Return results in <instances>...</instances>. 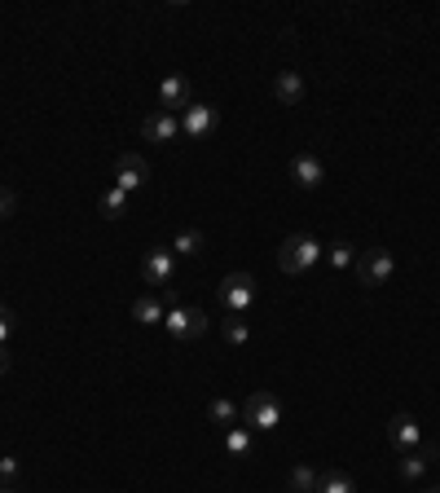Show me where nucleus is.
<instances>
[{"instance_id": "27", "label": "nucleus", "mask_w": 440, "mask_h": 493, "mask_svg": "<svg viewBox=\"0 0 440 493\" xmlns=\"http://www.w3.org/2000/svg\"><path fill=\"white\" fill-rule=\"evenodd\" d=\"M0 374H9V353H5V344H0Z\"/></svg>"}, {"instance_id": "7", "label": "nucleus", "mask_w": 440, "mask_h": 493, "mask_svg": "<svg viewBox=\"0 0 440 493\" xmlns=\"http://www.w3.org/2000/svg\"><path fill=\"white\" fill-rule=\"evenodd\" d=\"M145 181H150V167H145L141 155H119V159H115V185H119L124 194L145 190Z\"/></svg>"}, {"instance_id": "8", "label": "nucleus", "mask_w": 440, "mask_h": 493, "mask_svg": "<svg viewBox=\"0 0 440 493\" xmlns=\"http://www.w3.org/2000/svg\"><path fill=\"white\" fill-rule=\"evenodd\" d=\"M388 441H392L397 454L423 450V428L414 423V414H392V423H388Z\"/></svg>"}, {"instance_id": "18", "label": "nucleus", "mask_w": 440, "mask_h": 493, "mask_svg": "<svg viewBox=\"0 0 440 493\" xmlns=\"http://www.w3.org/2000/svg\"><path fill=\"white\" fill-rule=\"evenodd\" d=\"M207 414H211V423H220V428H234L238 419H242V410H238L229 396H216V401L207 405Z\"/></svg>"}, {"instance_id": "21", "label": "nucleus", "mask_w": 440, "mask_h": 493, "mask_svg": "<svg viewBox=\"0 0 440 493\" xmlns=\"http://www.w3.org/2000/svg\"><path fill=\"white\" fill-rule=\"evenodd\" d=\"M225 450H229L234 459H242V454L251 450V428H247V423H234V428H225Z\"/></svg>"}, {"instance_id": "15", "label": "nucleus", "mask_w": 440, "mask_h": 493, "mask_svg": "<svg viewBox=\"0 0 440 493\" xmlns=\"http://www.w3.org/2000/svg\"><path fill=\"white\" fill-rule=\"evenodd\" d=\"M313 493H357V480L348 471H339V467H326V471H317V489Z\"/></svg>"}, {"instance_id": "23", "label": "nucleus", "mask_w": 440, "mask_h": 493, "mask_svg": "<svg viewBox=\"0 0 440 493\" xmlns=\"http://www.w3.org/2000/svg\"><path fill=\"white\" fill-rule=\"evenodd\" d=\"M220 327H225V339H229V344H234V348H242V344H247V339H251V327H247V322H242V318H234V313H229V318H225V322H220Z\"/></svg>"}, {"instance_id": "16", "label": "nucleus", "mask_w": 440, "mask_h": 493, "mask_svg": "<svg viewBox=\"0 0 440 493\" xmlns=\"http://www.w3.org/2000/svg\"><path fill=\"white\" fill-rule=\"evenodd\" d=\"M133 318L141 322V327H159V322L168 318V308H164V299L159 296H141L133 304Z\"/></svg>"}, {"instance_id": "13", "label": "nucleus", "mask_w": 440, "mask_h": 493, "mask_svg": "<svg viewBox=\"0 0 440 493\" xmlns=\"http://www.w3.org/2000/svg\"><path fill=\"white\" fill-rule=\"evenodd\" d=\"M211 128H216V110H211V106L190 101V106L181 110V132H185V137H207Z\"/></svg>"}, {"instance_id": "20", "label": "nucleus", "mask_w": 440, "mask_h": 493, "mask_svg": "<svg viewBox=\"0 0 440 493\" xmlns=\"http://www.w3.org/2000/svg\"><path fill=\"white\" fill-rule=\"evenodd\" d=\"M326 261H331V269H339V273H343V269H357V247L339 238V242L326 247Z\"/></svg>"}, {"instance_id": "6", "label": "nucleus", "mask_w": 440, "mask_h": 493, "mask_svg": "<svg viewBox=\"0 0 440 493\" xmlns=\"http://www.w3.org/2000/svg\"><path fill=\"white\" fill-rule=\"evenodd\" d=\"M164 327H168L172 339H199V335L207 330V318H203V308H185V304H176V308H168Z\"/></svg>"}, {"instance_id": "28", "label": "nucleus", "mask_w": 440, "mask_h": 493, "mask_svg": "<svg viewBox=\"0 0 440 493\" xmlns=\"http://www.w3.org/2000/svg\"><path fill=\"white\" fill-rule=\"evenodd\" d=\"M0 493H18V489H9V485H0Z\"/></svg>"}, {"instance_id": "24", "label": "nucleus", "mask_w": 440, "mask_h": 493, "mask_svg": "<svg viewBox=\"0 0 440 493\" xmlns=\"http://www.w3.org/2000/svg\"><path fill=\"white\" fill-rule=\"evenodd\" d=\"M9 335H14V313H9V308L0 304V344H5Z\"/></svg>"}, {"instance_id": "25", "label": "nucleus", "mask_w": 440, "mask_h": 493, "mask_svg": "<svg viewBox=\"0 0 440 493\" xmlns=\"http://www.w3.org/2000/svg\"><path fill=\"white\" fill-rule=\"evenodd\" d=\"M18 471H23V462L18 459H0V480H14Z\"/></svg>"}, {"instance_id": "12", "label": "nucleus", "mask_w": 440, "mask_h": 493, "mask_svg": "<svg viewBox=\"0 0 440 493\" xmlns=\"http://www.w3.org/2000/svg\"><path fill=\"white\" fill-rule=\"evenodd\" d=\"M291 181H295L300 190H317V185L326 181V164H322L317 155H295V159H291Z\"/></svg>"}, {"instance_id": "22", "label": "nucleus", "mask_w": 440, "mask_h": 493, "mask_svg": "<svg viewBox=\"0 0 440 493\" xmlns=\"http://www.w3.org/2000/svg\"><path fill=\"white\" fill-rule=\"evenodd\" d=\"M286 485H291V493H313V489H317V471H313L308 462H300V467H291Z\"/></svg>"}, {"instance_id": "19", "label": "nucleus", "mask_w": 440, "mask_h": 493, "mask_svg": "<svg viewBox=\"0 0 440 493\" xmlns=\"http://www.w3.org/2000/svg\"><path fill=\"white\" fill-rule=\"evenodd\" d=\"M98 212H102L106 221H115V216H124L128 212V194L119 190V185H110L102 198H98Z\"/></svg>"}, {"instance_id": "29", "label": "nucleus", "mask_w": 440, "mask_h": 493, "mask_svg": "<svg viewBox=\"0 0 440 493\" xmlns=\"http://www.w3.org/2000/svg\"><path fill=\"white\" fill-rule=\"evenodd\" d=\"M423 493H440V485H432V489H423Z\"/></svg>"}, {"instance_id": "9", "label": "nucleus", "mask_w": 440, "mask_h": 493, "mask_svg": "<svg viewBox=\"0 0 440 493\" xmlns=\"http://www.w3.org/2000/svg\"><path fill=\"white\" fill-rule=\"evenodd\" d=\"M436 459V445H423V450H409V454H397V476L406 480V485H418L423 476H427V467Z\"/></svg>"}, {"instance_id": "3", "label": "nucleus", "mask_w": 440, "mask_h": 493, "mask_svg": "<svg viewBox=\"0 0 440 493\" xmlns=\"http://www.w3.org/2000/svg\"><path fill=\"white\" fill-rule=\"evenodd\" d=\"M216 299H220V308H225V313L242 318V313L256 304V278H251V273H229V278L220 282Z\"/></svg>"}, {"instance_id": "10", "label": "nucleus", "mask_w": 440, "mask_h": 493, "mask_svg": "<svg viewBox=\"0 0 440 493\" xmlns=\"http://www.w3.org/2000/svg\"><path fill=\"white\" fill-rule=\"evenodd\" d=\"M141 137L145 141H176L181 137V115H168V110H154V115H145L141 119Z\"/></svg>"}, {"instance_id": "11", "label": "nucleus", "mask_w": 440, "mask_h": 493, "mask_svg": "<svg viewBox=\"0 0 440 493\" xmlns=\"http://www.w3.org/2000/svg\"><path fill=\"white\" fill-rule=\"evenodd\" d=\"M185 106H190V80H185V75H168V80L159 84V110L181 115Z\"/></svg>"}, {"instance_id": "4", "label": "nucleus", "mask_w": 440, "mask_h": 493, "mask_svg": "<svg viewBox=\"0 0 440 493\" xmlns=\"http://www.w3.org/2000/svg\"><path fill=\"white\" fill-rule=\"evenodd\" d=\"M397 273V256L388 251V247H370V251H361L357 256V278H361V287H383L388 278Z\"/></svg>"}, {"instance_id": "26", "label": "nucleus", "mask_w": 440, "mask_h": 493, "mask_svg": "<svg viewBox=\"0 0 440 493\" xmlns=\"http://www.w3.org/2000/svg\"><path fill=\"white\" fill-rule=\"evenodd\" d=\"M14 203H18V198H14V190H5V185H0V221L14 212Z\"/></svg>"}, {"instance_id": "5", "label": "nucleus", "mask_w": 440, "mask_h": 493, "mask_svg": "<svg viewBox=\"0 0 440 493\" xmlns=\"http://www.w3.org/2000/svg\"><path fill=\"white\" fill-rule=\"evenodd\" d=\"M141 278H145L150 287H172V278H176V256H172L168 247H150V251L141 256Z\"/></svg>"}, {"instance_id": "17", "label": "nucleus", "mask_w": 440, "mask_h": 493, "mask_svg": "<svg viewBox=\"0 0 440 493\" xmlns=\"http://www.w3.org/2000/svg\"><path fill=\"white\" fill-rule=\"evenodd\" d=\"M203 251V233L199 230H181L172 238V256H185V261H194Z\"/></svg>"}, {"instance_id": "1", "label": "nucleus", "mask_w": 440, "mask_h": 493, "mask_svg": "<svg viewBox=\"0 0 440 493\" xmlns=\"http://www.w3.org/2000/svg\"><path fill=\"white\" fill-rule=\"evenodd\" d=\"M322 256H326V247H322L313 233H291V238L277 247V269H282V273H308Z\"/></svg>"}, {"instance_id": "2", "label": "nucleus", "mask_w": 440, "mask_h": 493, "mask_svg": "<svg viewBox=\"0 0 440 493\" xmlns=\"http://www.w3.org/2000/svg\"><path fill=\"white\" fill-rule=\"evenodd\" d=\"M242 423L251 431H273L282 423V401L269 393V388H260V393H251L242 401Z\"/></svg>"}, {"instance_id": "14", "label": "nucleus", "mask_w": 440, "mask_h": 493, "mask_svg": "<svg viewBox=\"0 0 440 493\" xmlns=\"http://www.w3.org/2000/svg\"><path fill=\"white\" fill-rule=\"evenodd\" d=\"M308 93L304 75L300 71H277V80H273V98L282 101V106H300Z\"/></svg>"}]
</instances>
